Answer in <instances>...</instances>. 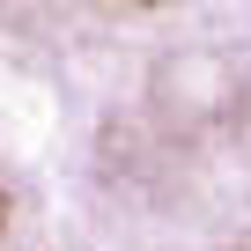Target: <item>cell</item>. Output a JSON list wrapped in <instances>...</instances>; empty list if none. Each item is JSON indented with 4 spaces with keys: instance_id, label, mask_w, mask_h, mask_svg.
I'll use <instances>...</instances> for the list:
<instances>
[{
    "instance_id": "cell-1",
    "label": "cell",
    "mask_w": 251,
    "mask_h": 251,
    "mask_svg": "<svg viewBox=\"0 0 251 251\" xmlns=\"http://www.w3.org/2000/svg\"><path fill=\"white\" fill-rule=\"evenodd\" d=\"M23 222H30L23 177L8 170V155H0V251H30V244H23Z\"/></svg>"
}]
</instances>
